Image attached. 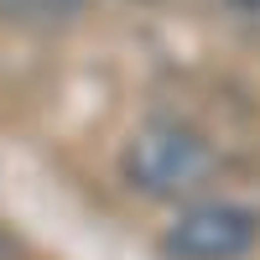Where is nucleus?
<instances>
[{
  "label": "nucleus",
  "instance_id": "nucleus-2",
  "mask_svg": "<svg viewBox=\"0 0 260 260\" xmlns=\"http://www.w3.org/2000/svg\"><path fill=\"white\" fill-rule=\"evenodd\" d=\"M260 245V213L245 203H192L161 234L167 260H245Z\"/></svg>",
  "mask_w": 260,
  "mask_h": 260
},
{
  "label": "nucleus",
  "instance_id": "nucleus-4",
  "mask_svg": "<svg viewBox=\"0 0 260 260\" xmlns=\"http://www.w3.org/2000/svg\"><path fill=\"white\" fill-rule=\"evenodd\" d=\"M229 6H240V11H250V16H260V0H229Z\"/></svg>",
  "mask_w": 260,
  "mask_h": 260
},
{
  "label": "nucleus",
  "instance_id": "nucleus-3",
  "mask_svg": "<svg viewBox=\"0 0 260 260\" xmlns=\"http://www.w3.org/2000/svg\"><path fill=\"white\" fill-rule=\"evenodd\" d=\"M89 0H0V16L21 31H52V26H68L73 16H83Z\"/></svg>",
  "mask_w": 260,
  "mask_h": 260
},
{
  "label": "nucleus",
  "instance_id": "nucleus-1",
  "mask_svg": "<svg viewBox=\"0 0 260 260\" xmlns=\"http://www.w3.org/2000/svg\"><path fill=\"white\" fill-rule=\"evenodd\" d=\"M125 182L146 198H187L219 172V151L182 120H151L125 146Z\"/></svg>",
  "mask_w": 260,
  "mask_h": 260
}]
</instances>
